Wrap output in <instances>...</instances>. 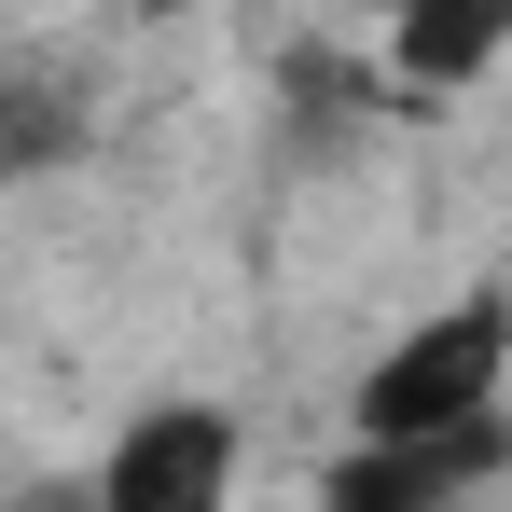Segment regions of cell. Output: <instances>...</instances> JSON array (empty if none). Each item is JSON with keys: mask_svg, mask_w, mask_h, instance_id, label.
I'll return each instance as SVG.
<instances>
[{"mask_svg": "<svg viewBox=\"0 0 512 512\" xmlns=\"http://www.w3.org/2000/svg\"><path fill=\"white\" fill-rule=\"evenodd\" d=\"M512 388V291H457L374 346V374L346 388V443H457V429H499Z\"/></svg>", "mask_w": 512, "mask_h": 512, "instance_id": "6da1fadb", "label": "cell"}, {"mask_svg": "<svg viewBox=\"0 0 512 512\" xmlns=\"http://www.w3.org/2000/svg\"><path fill=\"white\" fill-rule=\"evenodd\" d=\"M236 471H250L236 402H153L97 457V512H236Z\"/></svg>", "mask_w": 512, "mask_h": 512, "instance_id": "7a4b0ae2", "label": "cell"}, {"mask_svg": "<svg viewBox=\"0 0 512 512\" xmlns=\"http://www.w3.org/2000/svg\"><path fill=\"white\" fill-rule=\"evenodd\" d=\"M512 471V429H457V443H346L319 471V512H457L471 485Z\"/></svg>", "mask_w": 512, "mask_h": 512, "instance_id": "3957f363", "label": "cell"}, {"mask_svg": "<svg viewBox=\"0 0 512 512\" xmlns=\"http://www.w3.org/2000/svg\"><path fill=\"white\" fill-rule=\"evenodd\" d=\"M512 56V14H402L388 28V84L402 97H457V84H485Z\"/></svg>", "mask_w": 512, "mask_h": 512, "instance_id": "277c9868", "label": "cell"}, {"mask_svg": "<svg viewBox=\"0 0 512 512\" xmlns=\"http://www.w3.org/2000/svg\"><path fill=\"white\" fill-rule=\"evenodd\" d=\"M70 139H84V125H70V111H56V97H28V84H0V180H14V167H56V153H70Z\"/></svg>", "mask_w": 512, "mask_h": 512, "instance_id": "5b68a950", "label": "cell"}]
</instances>
